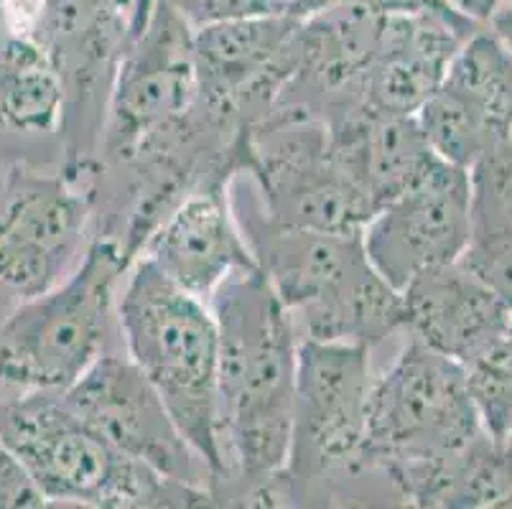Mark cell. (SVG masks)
Returning a JSON list of instances; mask_svg holds the SVG:
<instances>
[{
	"instance_id": "obj_23",
	"label": "cell",
	"mask_w": 512,
	"mask_h": 509,
	"mask_svg": "<svg viewBox=\"0 0 512 509\" xmlns=\"http://www.w3.org/2000/svg\"><path fill=\"white\" fill-rule=\"evenodd\" d=\"M446 6H451L454 11H459L462 16L472 18L477 23H490L492 16L505 6V0H444Z\"/></svg>"
},
{
	"instance_id": "obj_18",
	"label": "cell",
	"mask_w": 512,
	"mask_h": 509,
	"mask_svg": "<svg viewBox=\"0 0 512 509\" xmlns=\"http://www.w3.org/2000/svg\"><path fill=\"white\" fill-rule=\"evenodd\" d=\"M472 237L464 263L512 306V138L472 168Z\"/></svg>"
},
{
	"instance_id": "obj_9",
	"label": "cell",
	"mask_w": 512,
	"mask_h": 509,
	"mask_svg": "<svg viewBox=\"0 0 512 509\" xmlns=\"http://www.w3.org/2000/svg\"><path fill=\"white\" fill-rule=\"evenodd\" d=\"M95 181L72 179L59 168L0 171V286L34 298L62 283L85 255L95 217Z\"/></svg>"
},
{
	"instance_id": "obj_2",
	"label": "cell",
	"mask_w": 512,
	"mask_h": 509,
	"mask_svg": "<svg viewBox=\"0 0 512 509\" xmlns=\"http://www.w3.org/2000/svg\"><path fill=\"white\" fill-rule=\"evenodd\" d=\"M248 199L230 191L237 224L299 339L377 347L403 329V296L367 258L362 232H314L265 217L248 176Z\"/></svg>"
},
{
	"instance_id": "obj_21",
	"label": "cell",
	"mask_w": 512,
	"mask_h": 509,
	"mask_svg": "<svg viewBox=\"0 0 512 509\" xmlns=\"http://www.w3.org/2000/svg\"><path fill=\"white\" fill-rule=\"evenodd\" d=\"M194 28L227 18L263 16L283 8V0H171Z\"/></svg>"
},
{
	"instance_id": "obj_25",
	"label": "cell",
	"mask_w": 512,
	"mask_h": 509,
	"mask_svg": "<svg viewBox=\"0 0 512 509\" xmlns=\"http://www.w3.org/2000/svg\"><path fill=\"white\" fill-rule=\"evenodd\" d=\"M153 3H156V0H136V8H133V21H130V41L136 39V36L143 31V26H146L148 16H151V11H153Z\"/></svg>"
},
{
	"instance_id": "obj_26",
	"label": "cell",
	"mask_w": 512,
	"mask_h": 509,
	"mask_svg": "<svg viewBox=\"0 0 512 509\" xmlns=\"http://www.w3.org/2000/svg\"><path fill=\"white\" fill-rule=\"evenodd\" d=\"M113 3H118L120 8H125V11H130V16H133V8H136V0H113ZM133 21V18H130Z\"/></svg>"
},
{
	"instance_id": "obj_12",
	"label": "cell",
	"mask_w": 512,
	"mask_h": 509,
	"mask_svg": "<svg viewBox=\"0 0 512 509\" xmlns=\"http://www.w3.org/2000/svg\"><path fill=\"white\" fill-rule=\"evenodd\" d=\"M472 237V176L439 161L380 207L362 230V245L375 270L395 291L426 270L456 263Z\"/></svg>"
},
{
	"instance_id": "obj_6",
	"label": "cell",
	"mask_w": 512,
	"mask_h": 509,
	"mask_svg": "<svg viewBox=\"0 0 512 509\" xmlns=\"http://www.w3.org/2000/svg\"><path fill=\"white\" fill-rule=\"evenodd\" d=\"M484 436L464 367L411 339L372 380L365 466L398 489L413 474L462 454Z\"/></svg>"
},
{
	"instance_id": "obj_8",
	"label": "cell",
	"mask_w": 512,
	"mask_h": 509,
	"mask_svg": "<svg viewBox=\"0 0 512 509\" xmlns=\"http://www.w3.org/2000/svg\"><path fill=\"white\" fill-rule=\"evenodd\" d=\"M370 349L299 339L291 438L283 466L286 504H306L334 474L365 471Z\"/></svg>"
},
{
	"instance_id": "obj_24",
	"label": "cell",
	"mask_w": 512,
	"mask_h": 509,
	"mask_svg": "<svg viewBox=\"0 0 512 509\" xmlns=\"http://www.w3.org/2000/svg\"><path fill=\"white\" fill-rule=\"evenodd\" d=\"M490 26H492L490 28L492 34L500 36V39L505 41V44L512 49V3H510V6H502L500 11L492 16Z\"/></svg>"
},
{
	"instance_id": "obj_10",
	"label": "cell",
	"mask_w": 512,
	"mask_h": 509,
	"mask_svg": "<svg viewBox=\"0 0 512 509\" xmlns=\"http://www.w3.org/2000/svg\"><path fill=\"white\" fill-rule=\"evenodd\" d=\"M197 95L194 26L171 0H156L115 74L102 128L100 168L128 161L143 140L181 118Z\"/></svg>"
},
{
	"instance_id": "obj_17",
	"label": "cell",
	"mask_w": 512,
	"mask_h": 509,
	"mask_svg": "<svg viewBox=\"0 0 512 509\" xmlns=\"http://www.w3.org/2000/svg\"><path fill=\"white\" fill-rule=\"evenodd\" d=\"M319 118L329 128L334 156L365 191L375 212L411 189L441 158L428 146L416 115H380L349 105Z\"/></svg>"
},
{
	"instance_id": "obj_4",
	"label": "cell",
	"mask_w": 512,
	"mask_h": 509,
	"mask_svg": "<svg viewBox=\"0 0 512 509\" xmlns=\"http://www.w3.org/2000/svg\"><path fill=\"white\" fill-rule=\"evenodd\" d=\"M0 443L49 504L95 509L220 507L209 487L181 484L130 459L92 431L62 392L0 400Z\"/></svg>"
},
{
	"instance_id": "obj_20",
	"label": "cell",
	"mask_w": 512,
	"mask_h": 509,
	"mask_svg": "<svg viewBox=\"0 0 512 509\" xmlns=\"http://www.w3.org/2000/svg\"><path fill=\"white\" fill-rule=\"evenodd\" d=\"M464 367L469 398L492 441L512 436V329Z\"/></svg>"
},
{
	"instance_id": "obj_16",
	"label": "cell",
	"mask_w": 512,
	"mask_h": 509,
	"mask_svg": "<svg viewBox=\"0 0 512 509\" xmlns=\"http://www.w3.org/2000/svg\"><path fill=\"white\" fill-rule=\"evenodd\" d=\"M403 329L426 347L467 364L512 329V306L462 258L426 270L403 288Z\"/></svg>"
},
{
	"instance_id": "obj_1",
	"label": "cell",
	"mask_w": 512,
	"mask_h": 509,
	"mask_svg": "<svg viewBox=\"0 0 512 509\" xmlns=\"http://www.w3.org/2000/svg\"><path fill=\"white\" fill-rule=\"evenodd\" d=\"M217 334V403L227 474L222 504H286L299 331L260 268L240 270L209 298Z\"/></svg>"
},
{
	"instance_id": "obj_19",
	"label": "cell",
	"mask_w": 512,
	"mask_h": 509,
	"mask_svg": "<svg viewBox=\"0 0 512 509\" xmlns=\"http://www.w3.org/2000/svg\"><path fill=\"white\" fill-rule=\"evenodd\" d=\"M64 90L57 69L34 39L11 36L0 46V130L39 135L59 130Z\"/></svg>"
},
{
	"instance_id": "obj_11",
	"label": "cell",
	"mask_w": 512,
	"mask_h": 509,
	"mask_svg": "<svg viewBox=\"0 0 512 509\" xmlns=\"http://www.w3.org/2000/svg\"><path fill=\"white\" fill-rule=\"evenodd\" d=\"M62 398L120 454L174 482L209 487V474L181 436L164 400L128 354L102 352Z\"/></svg>"
},
{
	"instance_id": "obj_7",
	"label": "cell",
	"mask_w": 512,
	"mask_h": 509,
	"mask_svg": "<svg viewBox=\"0 0 512 509\" xmlns=\"http://www.w3.org/2000/svg\"><path fill=\"white\" fill-rule=\"evenodd\" d=\"M248 176L273 222L314 232H362L375 217L365 191L337 161L327 123L304 105L278 102L250 128Z\"/></svg>"
},
{
	"instance_id": "obj_14",
	"label": "cell",
	"mask_w": 512,
	"mask_h": 509,
	"mask_svg": "<svg viewBox=\"0 0 512 509\" xmlns=\"http://www.w3.org/2000/svg\"><path fill=\"white\" fill-rule=\"evenodd\" d=\"M482 23L451 6L385 16L380 46L357 82L352 105L380 115H416L434 95L456 51Z\"/></svg>"
},
{
	"instance_id": "obj_3",
	"label": "cell",
	"mask_w": 512,
	"mask_h": 509,
	"mask_svg": "<svg viewBox=\"0 0 512 509\" xmlns=\"http://www.w3.org/2000/svg\"><path fill=\"white\" fill-rule=\"evenodd\" d=\"M115 319L125 352L164 400L181 436L207 469L209 489L217 492L227 464L217 403L220 334L212 308L171 283L151 260L138 258L125 273Z\"/></svg>"
},
{
	"instance_id": "obj_5",
	"label": "cell",
	"mask_w": 512,
	"mask_h": 509,
	"mask_svg": "<svg viewBox=\"0 0 512 509\" xmlns=\"http://www.w3.org/2000/svg\"><path fill=\"white\" fill-rule=\"evenodd\" d=\"M115 237L92 235L77 268L0 324V385L62 392L105 352L115 291L130 268Z\"/></svg>"
},
{
	"instance_id": "obj_22",
	"label": "cell",
	"mask_w": 512,
	"mask_h": 509,
	"mask_svg": "<svg viewBox=\"0 0 512 509\" xmlns=\"http://www.w3.org/2000/svg\"><path fill=\"white\" fill-rule=\"evenodd\" d=\"M29 507H46L44 497L23 466L13 459L0 443V509H29Z\"/></svg>"
},
{
	"instance_id": "obj_13",
	"label": "cell",
	"mask_w": 512,
	"mask_h": 509,
	"mask_svg": "<svg viewBox=\"0 0 512 509\" xmlns=\"http://www.w3.org/2000/svg\"><path fill=\"white\" fill-rule=\"evenodd\" d=\"M436 156L472 168L512 138V49L479 28L456 51L436 92L416 112Z\"/></svg>"
},
{
	"instance_id": "obj_15",
	"label": "cell",
	"mask_w": 512,
	"mask_h": 509,
	"mask_svg": "<svg viewBox=\"0 0 512 509\" xmlns=\"http://www.w3.org/2000/svg\"><path fill=\"white\" fill-rule=\"evenodd\" d=\"M138 258L151 260L171 283L202 301L240 270L258 268L237 224L230 186L192 191L158 224Z\"/></svg>"
}]
</instances>
